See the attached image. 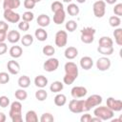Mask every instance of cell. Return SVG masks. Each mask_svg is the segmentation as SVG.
<instances>
[{"label": "cell", "mask_w": 122, "mask_h": 122, "mask_svg": "<svg viewBox=\"0 0 122 122\" xmlns=\"http://www.w3.org/2000/svg\"><path fill=\"white\" fill-rule=\"evenodd\" d=\"M113 12L116 16H121L122 15V3H118L114 6L113 8Z\"/></svg>", "instance_id": "cell-46"}, {"label": "cell", "mask_w": 122, "mask_h": 122, "mask_svg": "<svg viewBox=\"0 0 122 122\" xmlns=\"http://www.w3.org/2000/svg\"><path fill=\"white\" fill-rule=\"evenodd\" d=\"M102 101H103L102 100V96L99 95V94H92V95H90L85 100V105H86V108H87L88 112L92 108H94V107L99 106L102 103Z\"/></svg>", "instance_id": "cell-5"}, {"label": "cell", "mask_w": 122, "mask_h": 122, "mask_svg": "<svg viewBox=\"0 0 122 122\" xmlns=\"http://www.w3.org/2000/svg\"><path fill=\"white\" fill-rule=\"evenodd\" d=\"M4 18L10 23H18L21 16L19 13L13 11V10H4Z\"/></svg>", "instance_id": "cell-8"}, {"label": "cell", "mask_w": 122, "mask_h": 122, "mask_svg": "<svg viewBox=\"0 0 122 122\" xmlns=\"http://www.w3.org/2000/svg\"><path fill=\"white\" fill-rule=\"evenodd\" d=\"M8 30H9V24L6 23L5 21H0V30L8 31Z\"/></svg>", "instance_id": "cell-49"}, {"label": "cell", "mask_w": 122, "mask_h": 122, "mask_svg": "<svg viewBox=\"0 0 122 122\" xmlns=\"http://www.w3.org/2000/svg\"><path fill=\"white\" fill-rule=\"evenodd\" d=\"M53 120H54V117L50 112H45L40 117V121L41 122H52Z\"/></svg>", "instance_id": "cell-39"}, {"label": "cell", "mask_w": 122, "mask_h": 122, "mask_svg": "<svg viewBox=\"0 0 122 122\" xmlns=\"http://www.w3.org/2000/svg\"><path fill=\"white\" fill-rule=\"evenodd\" d=\"M34 84L38 88H45L48 85V78L44 75H37L34 78Z\"/></svg>", "instance_id": "cell-23"}, {"label": "cell", "mask_w": 122, "mask_h": 122, "mask_svg": "<svg viewBox=\"0 0 122 122\" xmlns=\"http://www.w3.org/2000/svg\"><path fill=\"white\" fill-rule=\"evenodd\" d=\"M113 36H114L115 43L118 46H122V29L121 28H117L116 30H114Z\"/></svg>", "instance_id": "cell-32"}, {"label": "cell", "mask_w": 122, "mask_h": 122, "mask_svg": "<svg viewBox=\"0 0 122 122\" xmlns=\"http://www.w3.org/2000/svg\"><path fill=\"white\" fill-rule=\"evenodd\" d=\"M18 29H19L20 30L27 31V30H29V29H30V23L27 22V21L22 20L21 22L18 23Z\"/></svg>", "instance_id": "cell-43"}, {"label": "cell", "mask_w": 122, "mask_h": 122, "mask_svg": "<svg viewBox=\"0 0 122 122\" xmlns=\"http://www.w3.org/2000/svg\"><path fill=\"white\" fill-rule=\"evenodd\" d=\"M22 114V104L20 103V101H13L10 104V109L9 112V115L10 117H13L15 115H19Z\"/></svg>", "instance_id": "cell-12"}, {"label": "cell", "mask_w": 122, "mask_h": 122, "mask_svg": "<svg viewBox=\"0 0 122 122\" xmlns=\"http://www.w3.org/2000/svg\"><path fill=\"white\" fill-rule=\"evenodd\" d=\"M66 19V12L64 10H58L56 12H54V15H53V22L56 24V25H61Z\"/></svg>", "instance_id": "cell-19"}, {"label": "cell", "mask_w": 122, "mask_h": 122, "mask_svg": "<svg viewBox=\"0 0 122 122\" xmlns=\"http://www.w3.org/2000/svg\"><path fill=\"white\" fill-rule=\"evenodd\" d=\"M30 79L28 75H22L19 77L18 79V85L20 88H23V89H26L30 86Z\"/></svg>", "instance_id": "cell-27"}, {"label": "cell", "mask_w": 122, "mask_h": 122, "mask_svg": "<svg viewBox=\"0 0 122 122\" xmlns=\"http://www.w3.org/2000/svg\"><path fill=\"white\" fill-rule=\"evenodd\" d=\"M93 121H97V122H101V119H100L99 117H97V116H95V117H92V119H91V122H93Z\"/></svg>", "instance_id": "cell-53"}, {"label": "cell", "mask_w": 122, "mask_h": 122, "mask_svg": "<svg viewBox=\"0 0 122 122\" xmlns=\"http://www.w3.org/2000/svg\"><path fill=\"white\" fill-rule=\"evenodd\" d=\"M10 81V75L8 72H0V84H6Z\"/></svg>", "instance_id": "cell-44"}, {"label": "cell", "mask_w": 122, "mask_h": 122, "mask_svg": "<svg viewBox=\"0 0 122 122\" xmlns=\"http://www.w3.org/2000/svg\"><path fill=\"white\" fill-rule=\"evenodd\" d=\"M107 107L113 112H120L122 110V101L120 99L109 97L107 98Z\"/></svg>", "instance_id": "cell-9"}, {"label": "cell", "mask_w": 122, "mask_h": 122, "mask_svg": "<svg viewBox=\"0 0 122 122\" xmlns=\"http://www.w3.org/2000/svg\"><path fill=\"white\" fill-rule=\"evenodd\" d=\"M111 65H112L111 60L108 57H105V56L98 58L97 61H96V68L100 71H108L111 68Z\"/></svg>", "instance_id": "cell-10"}, {"label": "cell", "mask_w": 122, "mask_h": 122, "mask_svg": "<svg viewBox=\"0 0 122 122\" xmlns=\"http://www.w3.org/2000/svg\"><path fill=\"white\" fill-rule=\"evenodd\" d=\"M20 5H21L20 0H3L4 10H15L18 9Z\"/></svg>", "instance_id": "cell-15"}, {"label": "cell", "mask_w": 122, "mask_h": 122, "mask_svg": "<svg viewBox=\"0 0 122 122\" xmlns=\"http://www.w3.org/2000/svg\"><path fill=\"white\" fill-rule=\"evenodd\" d=\"M87 89L83 86H75L71 90V94L73 98H82L87 94Z\"/></svg>", "instance_id": "cell-13"}, {"label": "cell", "mask_w": 122, "mask_h": 122, "mask_svg": "<svg viewBox=\"0 0 122 122\" xmlns=\"http://www.w3.org/2000/svg\"><path fill=\"white\" fill-rule=\"evenodd\" d=\"M7 39L10 43L11 44H15L17 43L20 39H21V36H20V32L17 31V30H10L8 33H7Z\"/></svg>", "instance_id": "cell-17"}, {"label": "cell", "mask_w": 122, "mask_h": 122, "mask_svg": "<svg viewBox=\"0 0 122 122\" xmlns=\"http://www.w3.org/2000/svg\"><path fill=\"white\" fill-rule=\"evenodd\" d=\"M63 89H64V84H63L61 81H53V82L51 84V86H50L51 92H56V93L60 92Z\"/></svg>", "instance_id": "cell-24"}, {"label": "cell", "mask_w": 122, "mask_h": 122, "mask_svg": "<svg viewBox=\"0 0 122 122\" xmlns=\"http://www.w3.org/2000/svg\"><path fill=\"white\" fill-rule=\"evenodd\" d=\"M35 1L34 0H24V7L27 10H32L35 6Z\"/></svg>", "instance_id": "cell-45"}, {"label": "cell", "mask_w": 122, "mask_h": 122, "mask_svg": "<svg viewBox=\"0 0 122 122\" xmlns=\"http://www.w3.org/2000/svg\"><path fill=\"white\" fill-rule=\"evenodd\" d=\"M92 11L95 17L102 18L106 12V3L103 0H97L92 5Z\"/></svg>", "instance_id": "cell-4"}, {"label": "cell", "mask_w": 122, "mask_h": 122, "mask_svg": "<svg viewBox=\"0 0 122 122\" xmlns=\"http://www.w3.org/2000/svg\"><path fill=\"white\" fill-rule=\"evenodd\" d=\"M80 10H79V7L76 5V4H73V3H71L68 5L67 7V12L71 15V16H76L78 15Z\"/></svg>", "instance_id": "cell-25"}, {"label": "cell", "mask_w": 122, "mask_h": 122, "mask_svg": "<svg viewBox=\"0 0 122 122\" xmlns=\"http://www.w3.org/2000/svg\"><path fill=\"white\" fill-rule=\"evenodd\" d=\"M14 96H15V98L18 99L19 101H24V100L27 99V97H28V93H27V92L25 91V89L20 88V89H18V90L15 91V92H14Z\"/></svg>", "instance_id": "cell-28"}, {"label": "cell", "mask_w": 122, "mask_h": 122, "mask_svg": "<svg viewBox=\"0 0 122 122\" xmlns=\"http://www.w3.org/2000/svg\"><path fill=\"white\" fill-rule=\"evenodd\" d=\"M116 2H117V0H105V3H107L109 5H112V4L116 3Z\"/></svg>", "instance_id": "cell-52"}, {"label": "cell", "mask_w": 122, "mask_h": 122, "mask_svg": "<svg viewBox=\"0 0 122 122\" xmlns=\"http://www.w3.org/2000/svg\"><path fill=\"white\" fill-rule=\"evenodd\" d=\"M68 42V33L65 30H58L55 33V37H54V43L57 47L59 48H63L67 45Z\"/></svg>", "instance_id": "cell-6"}, {"label": "cell", "mask_w": 122, "mask_h": 122, "mask_svg": "<svg viewBox=\"0 0 122 122\" xmlns=\"http://www.w3.org/2000/svg\"><path fill=\"white\" fill-rule=\"evenodd\" d=\"M8 51V46L5 42H0V55H3Z\"/></svg>", "instance_id": "cell-47"}, {"label": "cell", "mask_w": 122, "mask_h": 122, "mask_svg": "<svg viewBox=\"0 0 122 122\" xmlns=\"http://www.w3.org/2000/svg\"><path fill=\"white\" fill-rule=\"evenodd\" d=\"M109 24L111 27L112 28H117L120 26L121 24V19L119 16H116V15H112L109 18Z\"/></svg>", "instance_id": "cell-34"}, {"label": "cell", "mask_w": 122, "mask_h": 122, "mask_svg": "<svg viewBox=\"0 0 122 122\" xmlns=\"http://www.w3.org/2000/svg\"><path fill=\"white\" fill-rule=\"evenodd\" d=\"M9 53L10 55L12 57V58H19L21 57V55L23 54V50L20 46H12L10 51H9Z\"/></svg>", "instance_id": "cell-22"}, {"label": "cell", "mask_w": 122, "mask_h": 122, "mask_svg": "<svg viewBox=\"0 0 122 122\" xmlns=\"http://www.w3.org/2000/svg\"><path fill=\"white\" fill-rule=\"evenodd\" d=\"M34 36L35 38L40 41V42H44L47 40L48 38V32L44 30V28H38L35 30V32H34Z\"/></svg>", "instance_id": "cell-21"}, {"label": "cell", "mask_w": 122, "mask_h": 122, "mask_svg": "<svg viewBox=\"0 0 122 122\" xmlns=\"http://www.w3.org/2000/svg\"><path fill=\"white\" fill-rule=\"evenodd\" d=\"M7 68H8V71L10 74H18L19 71H20V65L17 61L15 60H10L7 64Z\"/></svg>", "instance_id": "cell-14"}, {"label": "cell", "mask_w": 122, "mask_h": 122, "mask_svg": "<svg viewBox=\"0 0 122 122\" xmlns=\"http://www.w3.org/2000/svg\"><path fill=\"white\" fill-rule=\"evenodd\" d=\"M0 1H1V0H0Z\"/></svg>", "instance_id": "cell-57"}, {"label": "cell", "mask_w": 122, "mask_h": 122, "mask_svg": "<svg viewBox=\"0 0 122 122\" xmlns=\"http://www.w3.org/2000/svg\"><path fill=\"white\" fill-rule=\"evenodd\" d=\"M47 97H48V92L43 88H41L40 90L35 92V98L38 101H44L47 99Z\"/></svg>", "instance_id": "cell-35"}, {"label": "cell", "mask_w": 122, "mask_h": 122, "mask_svg": "<svg viewBox=\"0 0 122 122\" xmlns=\"http://www.w3.org/2000/svg\"><path fill=\"white\" fill-rule=\"evenodd\" d=\"M53 101H54V104H55L56 106L62 107V106H64V105L66 104V102H67V97H66V95L63 94V93H58V94L55 95Z\"/></svg>", "instance_id": "cell-26"}, {"label": "cell", "mask_w": 122, "mask_h": 122, "mask_svg": "<svg viewBox=\"0 0 122 122\" xmlns=\"http://www.w3.org/2000/svg\"><path fill=\"white\" fill-rule=\"evenodd\" d=\"M59 66V61L57 58H54V57H50L48 60H46L43 64V69L48 71V72H51V71H54L57 70Z\"/></svg>", "instance_id": "cell-7"}, {"label": "cell", "mask_w": 122, "mask_h": 122, "mask_svg": "<svg viewBox=\"0 0 122 122\" xmlns=\"http://www.w3.org/2000/svg\"><path fill=\"white\" fill-rule=\"evenodd\" d=\"M36 22H37L38 26H40L41 28H45V27H48V26L50 25V23H51V18L49 17V15L42 13V14L38 15V17H37V19H36Z\"/></svg>", "instance_id": "cell-18"}, {"label": "cell", "mask_w": 122, "mask_h": 122, "mask_svg": "<svg viewBox=\"0 0 122 122\" xmlns=\"http://www.w3.org/2000/svg\"><path fill=\"white\" fill-rule=\"evenodd\" d=\"M76 2H78V3H80V4H83V3L86 2V0H76Z\"/></svg>", "instance_id": "cell-54"}, {"label": "cell", "mask_w": 122, "mask_h": 122, "mask_svg": "<svg viewBox=\"0 0 122 122\" xmlns=\"http://www.w3.org/2000/svg\"><path fill=\"white\" fill-rule=\"evenodd\" d=\"M6 119H7L6 114L4 112H0V122H5Z\"/></svg>", "instance_id": "cell-51"}, {"label": "cell", "mask_w": 122, "mask_h": 122, "mask_svg": "<svg viewBox=\"0 0 122 122\" xmlns=\"http://www.w3.org/2000/svg\"><path fill=\"white\" fill-rule=\"evenodd\" d=\"M65 28H66V30H67L68 31L72 32V31H74V30L77 29V23H76V21H74V20H69V21L66 23Z\"/></svg>", "instance_id": "cell-37"}, {"label": "cell", "mask_w": 122, "mask_h": 122, "mask_svg": "<svg viewBox=\"0 0 122 122\" xmlns=\"http://www.w3.org/2000/svg\"><path fill=\"white\" fill-rule=\"evenodd\" d=\"M51 11L54 13V12H56V11H58V10H64V6H63V4H62L60 1H54V2H52L51 5Z\"/></svg>", "instance_id": "cell-38"}, {"label": "cell", "mask_w": 122, "mask_h": 122, "mask_svg": "<svg viewBox=\"0 0 122 122\" xmlns=\"http://www.w3.org/2000/svg\"><path fill=\"white\" fill-rule=\"evenodd\" d=\"M113 47H102V46H98L97 48V51L103 55H111L113 53Z\"/></svg>", "instance_id": "cell-31"}, {"label": "cell", "mask_w": 122, "mask_h": 122, "mask_svg": "<svg viewBox=\"0 0 122 122\" xmlns=\"http://www.w3.org/2000/svg\"><path fill=\"white\" fill-rule=\"evenodd\" d=\"M34 1H35V3H38V2H40L41 0H34Z\"/></svg>", "instance_id": "cell-56"}, {"label": "cell", "mask_w": 122, "mask_h": 122, "mask_svg": "<svg viewBox=\"0 0 122 122\" xmlns=\"http://www.w3.org/2000/svg\"><path fill=\"white\" fill-rule=\"evenodd\" d=\"M91 119H92V115L90 113H85L80 117L81 122H91Z\"/></svg>", "instance_id": "cell-48"}, {"label": "cell", "mask_w": 122, "mask_h": 122, "mask_svg": "<svg viewBox=\"0 0 122 122\" xmlns=\"http://www.w3.org/2000/svg\"><path fill=\"white\" fill-rule=\"evenodd\" d=\"M64 55H65V57H66L67 59H69V60L74 59V58L78 55V50H77L75 47H68V48L65 50Z\"/></svg>", "instance_id": "cell-20"}, {"label": "cell", "mask_w": 122, "mask_h": 122, "mask_svg": "<svg viewBox=\"0 0 122 122\" xmlns=\"http://www.w3.org/2000/svg\"><path fill=\"white\" fill-rule=\"evenodd\" d=\"M21 43L23 46L25 47H29L33 43V37L31 34H25L23 35V37H21Z\"/></svg>", "instance_id": "cell-33"}, {"label": "cell", "mask_w": 122, "mask_h": 122, "mask_svg": "<svg viewBox=\"0 0 122 122\" xmlns=\"http://www.w3.org/2000/svg\"><path fill=\"white\" fill-rule=\"evenodd\" d=\"M113 41L111 37L109 36H102L99 39V46L102 47H112Z\"/></svg>", "instance_id": "cell-29"}, {"label": "cell", "mask_w": 122, "mask_h": 122, "mask_svg": "<svg viewBox=\"0 0 122 122\" xmlns=\"http://www.w3.org/2000/svg\"><path fill=\"white\" fill-rule=\"evenodd\" d=\"M79 63H80V67H81L83 70H86V71L92 69V67L93 66V60H92V58L90 57V56H83V57L80 59Z\"/></svg>", "instance_id": "cell-16"}, {"label": "cell", "mask_w": 122, "mask_h": 122, "mask_svg": "<svg viewBox=\"0 0 122 122\" xmlns=\"http://www.w3.org/2000/svg\"><path fill=\"white\" fill-rule=\"evenodd\" d=\"M96 30L94 28H92V27H86V28H83L81 30V35H80V38H81V41L85 44H91L93 42L94 40V34H95Z\"/></svg>", "instance_id": "cell-3"}, {"label": "cell", "mask_w": 122, "mask_h": 122, "mask_svg": "<svg viewBox=\"0 0 122 122\" xmlns=\"http://www.w3.org/2000/svg\"><path fill=\"white\" fill-rule=\"evenodd\" d=\"M7 39V31L0 30V42H4Z\"/></svg>", "instance_id": "cell-50"}, {"label": "cell", "mask_w": 122, "mask_h": 122, "mask_svg": "<svg viewBox=\"0 0 122 122\" xmlns=\"http://www.w3.org/2000/svg\"><path fill=\"white\" fill-rule=\"evenodd\" d=\"M93 114L94 116L99 117L101 121H105V120H111L114 115V112L109 109L107 106H99L93 110Z\"/></svg>", "instance_id": "cell-1"}, {"label": "cell", "mask_w": 122, "mask_h": 122, "mask_svg": "<svg viewBox=\"0 0 122 122\" xmlns=\"http://www.w3.org/2000/svg\"><path fill=\"white\" fill-rule=\"evenodd\" d=\"M64 70H65V72L67 74L72 75L75 78L78 77V67H77V65L75 63H73L71 61L67 62L65 64V66H64Z\"/></svg>", "instance_id": "cell-11"}, {"label": "cell", "mask_w": 122, "mask_h": 122, "mask_svg": "<svg viewBox=\"0 0 122 122\" xmlns=\"http://www.w3.org/2000/svg\"><path fill=\"white\" fill-rule=\"evenodd\" d=\"M75 79H76V78H75L74 76L65 73V75H64V77H63V82H64V84H66V85H71V84H72V83L74 82Z\"/></svg>", "instance_id": "cell-41"}, {"label": "cell", "mask_w": 122, "mask_h": 122, "mask_svg": "<svg viewBox=\"0 0 122 122\" xmlns=\"http://www.w3.org/2000/svg\"><path fill=\"white\" fill-rule=\"evenodd\" d=\"M10 105V98L6 95L0 96V107L2 108H7Z\"/></svg>", "instance_id": "cell-42"}, {"label": "cell", "mask_w": 122, "mask_h": 122, "mask_svg": "<svg viewBox=\"0 0 122 122\" xmlns=\"http://www.w3.org/2000/svg\"><path fill=\"white\" fill-rule=\"evenodd\" d=\"M33 18H34V14H33V12H31L30 10L25 11L22 15V19L24 21H27V22H31L33 20Z\"/></svg>", "instance_id": "cell-40"}, {"label": "cell", "mask_w": 122, "mask_h": 122, "mask_svg": "<svg viewBox=\"0 0 122 122\" xmlns=\"http://www.w3.org/2000/svg\"><path fill=\"white\" fill-rule=\"evenodd\" d=\"M25 120H26V122H37L38 121V116H37V114L34 111L30 110V111L27 112Z\"/></svg>", "instance_id": "cell-30"}, {"label": "cell", "mask_w": 122, "mask_h": 122, "mask_svg": "<svg viewBox=\"0 0 122 122\" xmlns=\"http://www.w3.org/2000/svg\"><path fill=\"white\" fill-rule=\"evenodd\" d=\"M69 110L73 113H81L84 112H88L85 105V100L78 99V98H74L70 101Z\"/></svg>", "instance_id": "cell-2"}, {"label": "cell", "mask_w": 122, "mask_h": 122, "mask_svg": "<svg viewBox=\"0 0 122 122\" xmlns=\"http://www.w3.org/2000/svg\"><path fill=\"white\" fill-rule=\"evenodd\" d=\"M42 51H43V53H44L46 56L51 57V56L54 54V52H55V49H54L51 45H46V46L43 47Z\"/></svg>", "instance_id": "cell-36"}, {"label": "cell", "mask_w": 122, "mask_h": 122, "mask_svg": "<svg viewBox=\"0 0 122 122\" xmlns=\"http://www.w3.org/2000/svg\"><path fill=\"white\" fill-rule=\"evenodd\" d=\"M63 2H65V3H71L72 0H62Z\"/></svg>", "instance_id": "cell-55"}]
</instances>
